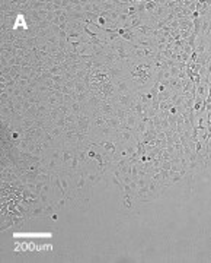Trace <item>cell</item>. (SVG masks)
I'll list each match as a JSON object with an SVG mask.
<instances>
[{
    "label": "cell",
    "instance_id": "6da1fadb",
    "mask_svg": "<svg viewBox=\"0 0 211 263\" xmlns=\"http://www.w3.org/2000/svg\"><path fill=\"white\" fill-rule=\"evenodd\" d=\"M60 184H61V189H63V192L67 193V190H69V181H67V178L61 177L60 178Z\"/></svg>",
    "mask_w": 211,
    "mask_h": 263
},
{
    "label": "cell",
    "instance_id": "7a4b0ae2",
    "mask_svg": "<svg viewBox=\"0 0 211 263\" xmlns=\"http://www.w3.org/2000/svg\"><path fill=\"white\" fill-rule=\"evenodd\" d=\"M127 123H128V126H130V127H134L135 124H137V121H135V117H134V116H128Z\"/></svg>",
    "mask_w": 211,
    "mask_h": 263
},
{
    "label": "cell",
    "instance_id": "3957f363",
    "mask_svg": "<svg viewBox=\"0 0 211 263\" xmlns=\"http://www.w3.org/2000/svg\"><path fill=\"white\" fill-rule=\"evenodd\" d=\"M40 199L42 200L44 203H47V202H48V197H47V194H45V193H41V194H40Z\"/></svg>",
    "mask_w": 211,
    "mask_h": 263
},
{
    "label": "cell",
    "instance_id": "277c9868",
    "mask_svg": "<svg viewBox=\"0 0 211 263\" xmlns=\"http://www.w3.org/2000/svg\"><path fill=\"white\" fill-rule=\"evenodd\" d=\"M41 212H42V209H41V208H36V209H34V215L36 216V215H40Z\"/></svg>",
    "mask_w": 211,
    "mask_h": 263
}]
</instances>
